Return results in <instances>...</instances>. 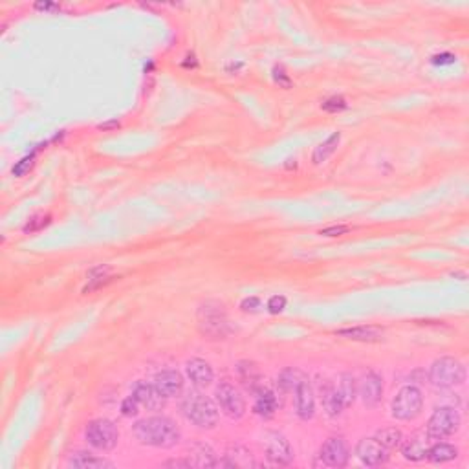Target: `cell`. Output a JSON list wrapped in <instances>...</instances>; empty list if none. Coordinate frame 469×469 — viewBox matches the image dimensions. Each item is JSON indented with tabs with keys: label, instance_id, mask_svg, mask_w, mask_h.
Segmentation results:
<instances>
[{
	"label": "cell",
	"instance_id": "f1b7e54d",
	"mask_svg": "<svg viewBox=\"0 0 469 469\" xmlns=\"http://www.w3.org/2000/svg\"><path fill=\"white\" fill-rule=\"evenodd\" d=\"M376 440H378L381 446H383L385 449H396L400 448L401 442H403V435H401L400 429H396V427H385V429H379L378 432H376Z\"/></svg>",
	"mask_w": 469,
	"mask_h": 469
},
{
	"label": "cell",
	"instance_id": "d6a6232c",
	"mask_svg": "<svg viewBox=\"0 0 469 469\" xmlns=\"http://www.w3.org/2000/svg\"><path fill=\"white\" fill-rule=\"evenodd\" d=\"M284 308H286V297H284V295H273V297L268 301V310H270L272 314H279V312H283Z\"/></svg>",
	"mask_w": 469,
	"mask_h": 469
},
{
	"label": "cell",
	"instance_id": "ac0fdd59",
	"mask_svg": "<svg viewBox=\"0 0 469 469\" xmlns=\"http://www.w3.org/2000/svg\"><path fill=\"white\" fill-rule=\"evenodd\" d=\"M321 401H323V407H325L326 415L336 418L343 412L345 406H343L341 398H339V392H337L336 385L328 381V379H323V385H321Z\"/></svg>",
	"mask_w": 469,
	"mask_h": 469
},
{
	"label": "cell",
	"instance_id": "cb8c5ba5",
	"mask_svg": "<svg viewBox=\"0 0 469 469\" xmlns=\"http://www.w3.org/2000/svg\"><path fill=\"white\" fill-rule=\"evenodd\" d=\"M304 379H308V376L301 370V368H284L283 372L279 374L277 378V387L281 389V392L288 395V392H295L299 385L303 383Z\"/></svg>",
	"mask_w": 469,
	"mask_h": 469
},
{
	"label": "cell",
	"instance_id": "52a82bcc",
	"mask_svg": "<svg viewBox=\"0 0 469 469\" xmlns=\"http://www.w3.org/2000/svg\"><path fill=\"white\" fill-rule=\"evenodd\" d=\"M423 407V396H421L420 389L415 385H406L398 390V395L392 400V416L396 420L409 421L415 420L416 416L421 412Z\"/></svg>",
	"mask_w": 469,
	"mask_h": 469
},
{
	"label": "cell",
	"instance_id": "e575fe53",
	"mask_svg": "<svg viewBox=\"0 0 469 469\" xmlns=\"http://www.w3.org/2000/svg\"><path fill=\"white\" fill-rule=\"evenodd\" d=\"M240 308L244 310V312H257L259 308H262L261 299H259V297L244 299V301H242V304H240Z\"/></svg>",
	"mask_w": 469,
	"mask_h": 469
},
{
	"label": "cell",
	"instance_id": "8fae6325",
	"mask_svg": "<svg viewBox=\"0 0 469 469\" xmlns=\"http://www.w3.org/2000/svg\"><path fill=\"white\" fill-rule=\"evenodd\" d=\"M319 457L330 468H345L350 459V453H348L347 442L341 437H330L323 443Z\"/></svg>",
	"mask_w": 469,
	"mask_h": 469
},
{
	"label": "cell",
	"instance_id": "9a60e30c",
	"mask_svg": "<svg viewBox=\"0 0 469 469\" xmlns=\"http://www.w3.org/2000/svg\"><path fill=\"white\" fill-rule=\"evenodd\" d=\"M132 396L139 401V406L147 407L149 410H161L166 407L167 398H163L158 392L154 385L145 383V381H138V383L134 385Z\"/></svg>",
	"mask_w": 469,
	"mask_h": 469
},
{
	"label": "cell",
	"instance_id": "4dcf8cb0",
	"mask_svg": "<svg viewBox=\"0 0 469 469\" xmlns=\"http://www.w3.org/2000/svg\"><path fill=\"white\" fill-rule=\"evenodd\" d=\"M138 407H139V401L134 398V396H128V398H125L121 403V412L123 416H128V418H132V416L138 415Z\"/></svg>",
	"mask_w": 469,
	"mask_h": 469
},
{
	"label": "cell",
	"instance_id": "d4e9b609",
	"mask_svg": "<svg viewBox=\"0 0 469 469\" xmlns=\"http://www.w3.org/2000/svg\"><path fill=\"white\" fill-rule=\"evenodd\" d=\"M224 466H228V468H251V466H255V460L251 457V451H248L244 446H231L226 451Z\"/></svg>",
	"mask_w": 469,
	"mask_h": 469
},
{
	"label": "cell",
	"instance_id": "7402d4cb",
	"mask_svg": "<svg viewBox=\"0 0 469 469\" xmlns=\"http://www.w3.org/2000/svg\"><path fill=\"white\" fill-rule=\"evenodd\" d=\"M257 400L255 406H253V410L255 415H259L261 418H272L277 410V396L273 395V390L266 389V387H261L257 390Z\"/></svg>",
	"mask_w": 469,
	"mask_h": 469
},
{
	"label": "cell",
	"instance_id": "603a6c76",
	"mask_svg": "<svg viewBox=\"0 0 469 469\" xmlns=\"http://www.w3.org/2000/svg\"><path fill=\"white\" fill-rule=\"evenodd\" d=\"M337 336L347 337V339H354V341H363V343H374L379 341L383 332L374 328V326H356V328H343V330L336 332Z\"/></svg>",
	"mask_w": 469,
	"mask_h": 469
},
{
	"label": "cell",
	"instance_id": "ffe728a7",
	"mask_svg": "<svg viewBox=\"0 0 469 469\" xmlns=\"http://www.w3.org/2000/svg\"><path fill=\"white\" fill-rule=\"evenodd\" d=\"M68 464L72 466V468H79V469H112L114 464L112 462H108L107 459H101V457H97V455L90 453V451H77V453H74L72 457H70Z\"/></svg>",
	"mask_w": 469,
	"mask_h": 469
},
{
	"label": "cell",
	"instance_id": "e0dca14e",
	"mask_svg": "<svg viewBox=\"0 0 469 469\" xmlns=\"http://www.w3.org/2000/svg\"><path fill=\"white\" fill-rule=\"evenodd\" d=\"M154 387L163 398L169 400V398L180 395L183 389V379L176 370H161L160 374H156Z\"/></svg>",
	"mask_w": 469,
	"mask_h": 469
},
{
	"label": "cell",
	"instance_id": "8992f818",
	"mask_svg": "<svg viewBox=\"0 0 469 469\" xmlns=\"http://www.w3.org/2000/svg\"><path fill=\"white\" fill-rule=\"evenodd\" d=\"M86 442L90 443L92 448L97 451H110L117 446L119 440V431L114 421L107 418H97L92 420L85 429Z\"/></svg>",
	"mask_w": 469,
	"mask_h": 469
},
{
	"label": "cell",
	"instance_id": "836d02e7",
	"mask_svg": "<svg viewBox=\"0 0 469 469\" xmlns=\"http://www.w3.org/2000/svg\"><path fill=\"white\" fill-rule=\"evenodd\" d=\"M32 166H33V156H26V158H22V160L19 161L15 167H13V172H15L17 176L26 174V172L32 169Z\"/></svg>",
	"mask_w": 469,
	"mask_h": 469
},
{
	"label": "cell",
	"instance_id": "277c9868",
	"mask_svg": "<svg viewBox=\"0 0 469 469\" xmlns=\"http://www.w3.org/2000/svg\"><path fill=\"white\" fill-rule=\"evenodd\" d=\"M429 381L437 389H455L466 381V367L459 359L443 356L429 368Z\"/></svg>",
	"mask_w": 469,
	"mask_h": 469
},
{
	"label": "cell",
	"instance_id": "2e32d148",
	"mask_svg": "<svg viewBox=\"0 0 469 469\" xmlns=\"http://www.w3.org/2000/svg\"><path fill=\"white\" fill-rule=\"evenodd\" d=\"M186 372L187 378L191 379V383L194 387H208V385L213 383V368H211L208 361H203L200 357H192V359L187 361Z\"/></svg>",
	"mask_w": 469,
	"mask_h": 469
},
{
	"label": "cell",
	"instance_id": "8d00e7d4",
	"mask_svg": "<svg viewBox=\"0 0 469 469\" xmlns=\"http://www.w3.org/2000/svg\"><path fill=\"white\" fill-rule=\"evenodd\" d=\"M455 61H457V57L451 54L435 55V57H432V64H453Z\"/></svg>",
	"mask_w": 469,
	"mask_h": 469
},
{
	"label": "cell",
	"instance_id": "484cf974",
	"mask_svg": "<svg viewBox=\"0 0 469 469\" xmlns=\"http://www.w3.org/2000/svg\"><path fill=\"white\" fill-rule=\"evenodd\" d=\"M459 457V449L446 442L431 443V448L427 451V460H431L432 464H443V462H451Z\"/></svg>",
	"mask_w": 469,
	"mask_h": 469
},
{
	"label": "cell",
	"instance_id": "5b68a950",
	"mask_svg": "<svg viewBox=\"0 0 469 469\" xmlns=\"http://www.w3.org/2000/svg\"><path fill=\"white\" fill-rule=\"evenodd\" d=\"M460 429V415L453 407H438L427 421L426 432L431 440H443L453 437Z\"/></svg>",
	"mask_w": 469,
	"mask_h": 469
},
{
	"label": "cell",
	"instance_id": "1f68e13d",
	"mask_svg": "<svg viewBox=\"0 0 469 469\" xmlns=\"http://www.w3.org/2000/svg\"><path fill=\"white\" fill-rule=\"evenodd\" d=\"M48 224H50V217L41 214V217H35V219L30 220V222L26 224V228H24V231H26V233H33V231L43 230V228H46Z\"/></svg>",
	"mask_w": 469,
	"mask_h": 469
},
{
	"label": "cell",
	"instance_id": "d590c367",
	"mask_svg": "<svg viewBox=\"0 0 469 469\" xmlns=\"http://www.w3.org/2000/svg\"><path fill=\"white\" fill-rule=\"evenodd\" d=\"M348 231H350L348 226H330V228L321 230V234H325V237H341V234L348 233Z\"/></svg>",
	"mask_w": 469,
	"mask_h": 469
},
{
	"label": "cell",
	"instance_id": "30bf717a",
	"mask_svg": "<svg viewBox=\"0 0 469 469\" xmlns=\"http://www.w3.org/2000/svg\"><path fill=\"white\" fill-rule=\"evenodd\" d=\"M356 457L361 464L378 468L389 462V449H385L376 438H363L356 446Z\"/></svg>",
	"mask_w": 469,
	"mask_h": 469
},
{
	"label": "cell",
	"instance_id": "7c38bea8",
	"mask_svg": "<svg viewBox=\"0 0 469 469\" xmlns=\"http://www.w3.org/2000/svg\"><path fill=\"white\" fill-rule=\"evenodd\" d=\"M431 437L426 431H416L401 442V455L410 462H420L427 459V451L431 448Z\"/></svg>",
	"mask_w": 469,
	"mask_h": 469
},
{
	"label": "cell",
	"instance_id": "6da1fadb",
	"mask_svg": "<svg viewBox=\"0 0 469 469\" xmlns=\"http://www.w3.org/2000/svg\"><path fill=\"white\" fill-rule=\"evenodd\" d=\"M134 437L139 443L150 448L171 449L180 443V427L167 416H150L134 426Z\"/></svg>",
	"mask_w": 469,
	"mask_h": 469
},
{
	"label": "cell",
	"instance_id": "74e56055",
	"mask_svg": "<svg viewBox=\"0 0 469 469\" xmlns=\"http://www.w3.org/2000/svg\"><path fill=\"white\" fill-rule=\"evenodd\" d=\"M166 468H192L191 460H169V462H166Z\"/></svg>",
	"mask_w": 469,
	"mask_h": 469
},
{
	"label": "cell",
	"instance_id": "9c48e42d",
	"mask_svg": "<svg viewBox=\"0 0 469 469\" xmlns=\"http://www.w3.org/2000/svg\"><path fill=\"white\" fill-rule=\"evenodd\" d=\"M266 459L273 466H288L293 460V449L288 438L281 432H268L266 435Z\"/></svg>",
	"mask_w": 469,
	"mask_h": 469
},
{
	"label": "cell",
	"instance_id": "44dd1931",
	"mask_svg": "<svg viewBox=\"0 0 469 469\" xmlns=\"http://www.w3.org/2000/svg\"><path fill=\"white\" fill-rule=\"evenodd\" d=\"M189 460L192 468H214L219 466L217 455L208 443H192L189 448Z\"/></svg>",
	"mask_w": 469,
	"mask_h": 469
},
{
	"label": "cell",
	"instance_id": "4fadbf2b",
	"mask_svg": "<svg viewBox=\"0 0 469 469\" xmlns=\"http://www.w3.org/2000/svg\"><path fill=\"white\" fill-rule=\"evenodd\" d=\"M357 395L361 396L363 403L367 407L378 406L383 396V379L376 372H367L363 376L361 383L357 385Z\"/></svg>",
	"mask_w": 469,
	"mask_h": 469
},
{
	"label": "cell",
	"instance_id": "3957f363",
	"mask_svg": "<svg viewBox=\"0 0 469 469\" xmlns=\"http://www.w3.org/2000/svg\"><path fill=\"white\" fill-rule=\"evenodd\" d=\"M181 412L192 426L200 427V429H213L219 421V407L200 390H191L183 396Z\"/></svg>",
	"mask_w": 469,
	"mask_h": 469
},
{
	"label": "cell",
	"instance_id": "5bb4252c",
	"mask_svg": "<svg viewBox=\"0 0 469 469\" xmlns=\"http://www.w3.org/2000/svg\"><path fill=\"white\" fill-rule=\"evenodd\" d=\"M293 395H295V410L299 418L304 421L312 420L315 415V396L308 379H304Z\"/></svg>",
	"mask_w": 469,
	"mask_h": 469
},
{
	"label": "cell",
	"instance_id": "f35d334b",
	"mask_svg": "<svg viewBox=\"0 0 469 469\" xmlns=\"http://www.w3.org/2000/svg\"><path fill=\"white\" fill-rule=\"evenodd\" d=\"M35 8L41 11H54L57 10V6L55 4H50V2H39V4H35Z\"/></svg>",
	"mask_w": 469,
	"mask_h": 469
},
{
	"label": "cell",
	"instance_id": "d6986e66",
	"mask_svg": "<svg viewBox=\"0 0 469 469\" xmlns=\"http://www.w3.org/2000/svg\"><path fill=\"white\" fill-rule=\"evenodd\" d=\"M237 372H239L242 385L251 392H257L262 387V374L253 361H248V359L239 361L237 363Z\"/></svg>",
	"mask_w": 469,
	"mask_h": 469
},
{
	"label": "cell",
	"instance_id": "4316f807",
	"mask_svg": "<svg viewBox=\"0 0 469 469\" xmlns=\"http://www.w3.org/2000/svg\"><path fill=\"white\" fill-rule=\"evenodd\" d=\"M336 389L337 392H339V398H341L345 409L350 407L352 403L356 401L357 383L356 378H354L352 374H341V378H339V383L336 385Z\"/></svg>",
	"mask_w": 469,
	"mask_h": 469
},
{
	"label": "cell",
	"instance_id": "f546056e",
	"mask_svg": "<svg viewBox=\"0 0 469 469\" xmlns=\"http://www.w3.org/2000/svg\"><path fill=\"white\" fill-rule=\"evenodd\" d=\"M343 108H347V101H345L341 96L328 97V99L323 103V110H326V112H339Z\"/></svg>",
	"mask_w": 469,
	"mask_h": 469
},
{
	"label": "cell",
	"instance_id": "83f0119b",
	"mask_svg": "<svg viewBox=\"0 0 469 469\" xmlns=\"http://www.w3.org/2000/svg\"><path fill=\"white\" fill-rule=\"evenodd\" d=\"M339 141H341V134L339 132L332 134L330 138L326 139V141H323V143L314 150V156H312V161H314L315 166H319V163L328 160V156H332L336 152Z\"/></svg>",
	"mask_w": 469,
	"mask_h": 469
},
{
	"label": "cell",
	"instance_id": "ba28073f",
	"mask_svg": "<svg viewBox=\"0 0 469 469\" xmlns=\"http://www.w3.org/2000/svg\"><path fill=\"white\" fill-rule=\"evenodd\" d=\"M217 401H219L220 410L224 412L231 420H240L246 412L244 398L240 396V392L234 389L230 381H222L214 390Z\"/></svg>",
	"mask_w": 469,
	"mask_h": 469
},
{
	"label": "cell",
	"instance_id": "7a4b0ae2",
	"mask_svg": "<svg viewBox=\"0 0 469 469\" xmlns=\"http://www.w3.org/2000/svg\"><path fill=\"white\" fill-rule=\"evenodd\" d=\"M198 330L206 339L220 341L231 334L230 319L224 304L219 301H208L198 308Z\"/></svg>",
	"mask_w": 469,
	"mask_h": 469
}]
</instances>
